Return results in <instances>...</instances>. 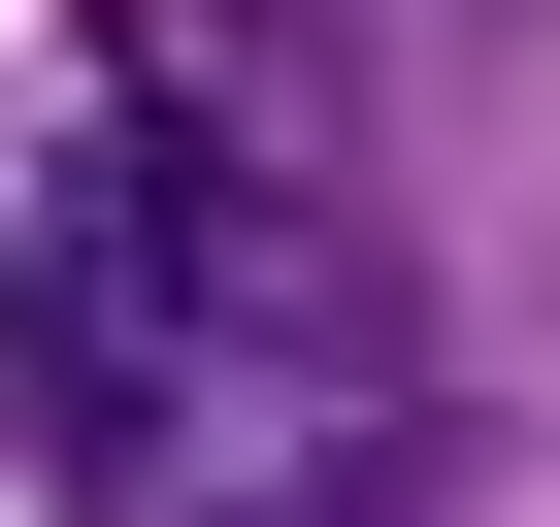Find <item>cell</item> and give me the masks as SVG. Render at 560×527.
Wrapping results in <instances>:
<instances>
[{
	"instance_id": "1",
	"label": "cell",
	"mask_w": 560,
	"mask_h": 527,
	"mask_svg": "<svg viewBox=\"0 0 560 527\" xmlns=\"http://www.w3.org/2000/svg\"><path fill=\"white\" fill-rule=\"evenodd\" d=\"M0 429L67 527H396L429 494V297L165 67L0 99Z\"/></svg>"
}]
</instances>
